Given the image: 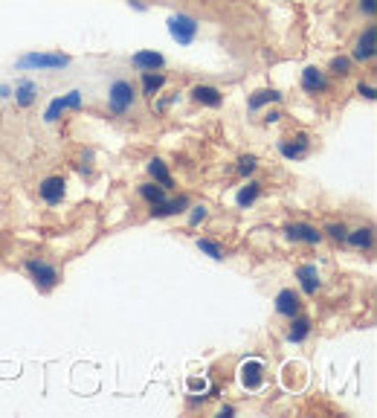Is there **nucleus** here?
I'll use <instances>...</instances> for the list:
<instances>
[{"label":"nucleus","instance_id":"obj_21","mask_svg":"<svg viewBox=\"0 0 377 418\" xmlns=\"http://www.w3.org/2000/svg\"><path fill=\"white\" fill-rule=\"evenodd\" d=\"M35 96H38V88L32 85V81H21V85L15 88V102L21 108H30L35 102Z\"/></svg>","mask_w":377,"mask_h":418},{"label":"nucleus","instance_id":"obj_7","mask_svg":"<svg viewBox=\"0 0 377 418\" xmlns=\"http://www.w3.org/2000/svg\"><path fill=\"white\" fill-rule=\"evenodd\" d=\"M299 308H302V299H299V294L293 288H285V290H278L276 294V314H282V317H296L299 314Z\"/></svg>","mask_w":377,"mask_h":418},{"label":"nucleus","instance_id":"obj_8","mask_svg":"<svg viewBox=\"0 0 377 418\" xmlns=\"http://www.w3.org/2000/svg\"><path fill=\"white\" fill-rule=\"evenodd\" d=\"M374 52H377V32H374V26H366L363 35L357 38V44H354V59L357 61H371Z\"/></svg>","mask_w":377,"mask_h":418},{"label":"nucleus","instance_id":"obj_27","mask_svg":"<svg viewBox=\"0 0 377 418\" xmlns=\"http://www.w3.org/2000/svg\"><path fill=\"white\" fill-rule=\"evenodd\" d=\"M256 163H258V160H256L253 155L241 157V163H238V175H244V177H247V175H253V172H256Z\"/></svg>","mask_w":377,"mask_h":418},{"label":"nucleus","instance_id":"obj_29","mask_svg":"<svg viewBox=\"0 0 377 418\" xmlns=\"http://www.w3.org/2000/svg\"><path fill=\"white\" fill-rule=\"evenodd\" d=\"M206 218V206L203 203H198V206H192V215H189V224L192 227H198L201 224V221Z\"/></svg>","mask_w":377,"mask_h":418},{"label":"nucleus","instance_id":"obj_34","mask_svg":"<svg viewBox=\"0 0 377 418\" xmlns=\"http://www.w3.org/2000/svg\"><path fill=\"white\" fill-rule=\"evenodd\" d=\"M221 415H235V407H221Z\"/></svg>","mask_w":377,"mask_h":418},{"label":"nucleus","instance_id":"obj_16","mask_svg":"<svg viewBox=\"0 0 377 418\" xmlns=\"http://www.w3.org/2000/svg\"><path fill=\"white\" fill-rule=\"evenodd\" d=\"M186 206H189V201H186V198L151 203V218H169V215H180V212H186Z\"/></svg>","mask_w":377,"mask_h":418},{"label":"nucleus","instance_id":"obj_5","mask_svg":"<svg viewBox=\"0 0 377 418\" xmlns=\"http://www.w3.org/2000/svg\"><path fill=\"white\" fill-rule=\"evenodd\" d=\"M18 64L21 67H38V70H59V67H67L70 59L61 52H30V55H23Z\"/></svg>","mask_w":377,"mask_h":418},{"label":"nucleus","instance_id":"obj_13","mask_svg":"<svg viewBox=\"0 0 377 418\" xmlns=\"http://www.w3.org/2000/svg\"><path fill=\"white\" fill-rule=\"evenodd\" d=\"M192 99L198 105H206V108H218L223 102V93L212 85H194L192 88Z\"/></svg>","mask_w":377,"mask_h":418},{"label":"nucleus","instance_id":"obj_12","mask_svg":"<svg viewBox=\"0 0 377 418\" xmlns=\"http://www.w3.org/2000/svg\"><path fill=\"white\" fill-rule=\"evenodd\" d=\"M41 198H44V203L55 206V203H61L64 201V180L61 177H47V180H41Z\"/></svg>","mask_w":377,"mask_h":418},{"label":"nucleus","instance_id":"obj_10","mask_svg":"<svg viewBox=\"0 0 377 418\" xmlns=\"http://www.w3.org/2000/svg\"><path fill=\"white\" fill-rule=\"evenodd\" d=\"M302 90H308V93L328 90V76L319 67H305L302 70Z\"/></svg>","mask_w":377,"mask_h":418},{"label":"nucleus","instance_id":"obj_14","mask_svg":"<svg viewBox=\"0 0 377 418\" xmlns=\"http://www.w3.org/2000/svg\"><path fill=\"white\" fill-rule=\"evenodd\" d=\"M296 279H299V285H302V290L308 297H314L316 290H319V270H316V264H302V268L296 270Z\"/></svg>","mask_w":377,"mask_h":418},{"label":"nucleus","instance_id":"obj_28","mask_svg":"<svg viewBox=\"0 0 377 418\" xmlns=\"http://www.w3.org/2000/svg\"><path fill=\"white\" fill-rule=\"evenodd\" d=\"M325 232L331 235L334 241H345V235H348V230H345L343 224H328V227H325Z\"/></svg>","mask_w":377,"mask_h":418},{"label":"nucleus","instance_id":"obj_6","mask_svg":"<svg viewBox=\"0 0 377 418\" xmlns=\"http://www.w3.org/2000/svg\"><path fill=\"white\" fill-rule=\"evenodd\" d=\"M79 108H81V93H79V90H70L67 96H59V99L50 102L44 119H47V122H55V119L64 114V110H79Z\"/></svg>","mask_w":377,"mask_h":418},{"label":"nucleus","instance_id":"obj_19","mask_svg":"<svg viewBox=\"0 0 377 418\" xmlns=\"http://www.w3.org/2000/svg\"><path fill=\"white\" fill-rule=\"evenodd\" d=\"M163 88H165V76L145 70V73H143V93H145V96H157Z\"/></svg>","mask_w":377,"mask_h":418},{"label":"nucleus","instance_id":"obj_15","mask_svg":"<svg viewBox=\"0 0 377 418\" xmlns=\"http://www.w3.org/2000/svg\"><path fill=\"white\" fill-rule=\"evenodd\" d=\"M131 64L145 73V70H160L165 64V59H163L160 52H154V50H139V52L131 55Z\"/></svg>","mask_w":377,"mask_h":418},{"label":"nucleus","instance_id":"obj_1","mask_svg":"<svg viewBox=\"0 0 377 418\" xmlns=\"http://www.w3.org/2000/svg\"><path fill=\"white\" fill-rule=\"evenodd\" d=\"M134 102H136V93H134L131 81L116 79L114 85L108 88V108H110V114H114V117L128 114V110L134 108Z\"/></svg>","mask_w":377,"mask_h":418},{"label":"nucleus","instance_id":"obj_33","mask_svg":"<svg viewBox=\"0 0 377 418\" xmlns=\"http://www.w3.org/2000/svg\"><path fill=\"white\" fill-rule=\"evenodd\" d=\"M276 119H278V110H270V114L264 117V122H267V125H270V122H276Z\"/></svg>","mask_w":377,"mask_h":418},{"label":"nucleus","instance_id":"obj_2","mask_svg":"<svg viewBox=\"0 0 377 418\" xmlns=\"http://www.w3.org/2000/svg\"><path fill=\"white\" fill-rule=\"evenodd\" d=\"M198 30H201L198 18L186 15V12H177V15L169 18V32H172V38L177 41V44H183V47H189L192 41L198 38Z\"/></svg>","mask_w":377,"mask_h":418},{"label":"nucleus","instance_id":"obj_22","mask_svg":"<svg viewBox=\"0 0 377 418\" xmlns=\"http://www.w3.org/2000/svg\"><path fill=\"white\" fill-rule=\"evenodd\" d=\"M345 241L351 244V247H357V250H369V247H371V230H369V227L351 230V232L345 235Z\"/></svg>","mask_w":377,"mask_h":418},{"label":"nucleus","instance_id":"obj_25","mask_svg":"<svg viewBox=\"0 0 377 418\" xmlns=\"http://www.w3.org/2000/svg\"><path fill=\"white\" fill-rule=\"evenodd\" d=\"M198 247L203 250V253H206L209 259H215V261H221V259H223V250H221L215 241H209V239H198Z\"/></svg>","mask_w":377,"mask_h":418},{"label":"nucleus","instance_id":"obj_18","mask_svg":"<svg viewBox=\"0 0 377 418\" xmlns=\"http://www.w3.org/2000/svg\"><path fill=\"white\" fill-rule=\"evenodd\" d=\"M148 175L154 177V183H160L163 189H172V183H174L172 175H169V169H165V163H163V160H157V157L148 163Z\"/></svg>","mask_w":377,"mask_h":418},{"label":"nucleus","instance_id":"obj_17","mask_svg":"<svg viewBox=\"0 0 377 418\" xmlns=\"http://www.w3.org/2000/svg\"><path fill=\"white\" fill-rule=\"evenodd\" d=\"M290 319H293V326L287 331V340L290 343H305L308 334H311V319H305V317H290Z\"/></svg>","mask_w":377,"mask_h":418},{"label":"nucleus","instance_id":"obj_31","mask_svg":"<svg viewBox=\"0 0 377 418\" xmlns=\"http://www.w3.org/2000/svg\"><path fill=\"white\" fill-rule=\"evenodd\" d=\"M189 386H192V389H201V392H206V386H209V384H206V378H192V381H189Z\"/></svg>","mask_w":377,"mask_h":418},{"label":"nucleus","instance_id":"obj_26","mask_svg":"<svg viewBox=\"0 0 377 418\" xmlns=\"http://www.w3.org/2000/svg\"><path fill=\"white\" fill-rule=\"evenodd\" d=\"M331 70H334L337 76H345L348 70H351V59H345V55H340V59H334V61H331Z\"/></svg>","mask_w":377,"mask_h":418},{"label":"nucleus","instance_id":"obj_30","mask_svg":"<svg viewBox=\"0 0 377 418\" xmlns=\"http://www.w3.org/2000/svg\"><path fill=\"white\" fill-rule=\"evenodd\" d=\"M357 93H360V96H366L369 102H374V85H360V88H357Z\"/></svg>","mask_w":377,"mask_h":418},{"label":"nucleus","instance_id":"obj_3","mask_svg":"<svg viewBox=\"0 0 377 418\" xmlns=\"http://www.w3.org/2000/svg\"><path fill=\"white\" fill-rule=\"evenodd\" d=\"M23 268H26V273H30L32 279H35V285L41 288V290H52L55 285L61 282V273L52 268V264H47V261H38V259H26L23 261Z\"/></svg>","mask_w":377,"mask_h":418},{"label":"nucleus","instance_id":"obj_11","mask_svg":"<svg viewBox=\"0 0 377 418\" xmlns=\"http://www.w3.org/2000/svg\"><path fill=\"white\" fill-rule=\"evenodd\" d=\"M285 235L290 241H302V244H319L323 241V232H319L316 227H311V224H290L285 230Z\"/></svg>","mask_w":377,"mask_h":418},{"label":"nucleus","instance_id":"obj_32","mask_svg":"<svg viewBox=\"0 0 377 418\" xmlns=\"http://www.w3.org/2000/svg\"><path fill=\"white\" fill-rule=\"evenodd\" d=\"M360 9L366 12L369 18H371V15H374V0H360Z\"/></svg>","mask_w":377,"mask_h":418},{"label":"nucleus","instance_id":"obj_23","mask_svg":"<svg viewBox=\"0 0 377 418\" xmlns=\"http://www.w3.org/2000/svg\"><path fill=\"white\" fill-rule=\"evenodd\" d=\"M258 195H261V183H256V180H253V183H247L238 192V198H235V201H238V206H249V203L258 201Z\"/></svg>","mask_w":377,"mask_h":418},{"label":"nucleus","instance_id":"obj_4","mask_svg":"<svg viewBox=\"0 0 377 418\" xmlns=\"http://www.w3.org/2000/svg\"><path fill=\"white\" fill-rule=\"evenodd\" d=\"M264 378H267V375H264V364H261V360H256V357L244 360L241 369H238V381H241L244 389H249V392L261 389V386H264Z\"/></svg>","mask_w":377,"mask_h":418},{"label":"nucleus","instance_id":"obj_24","mask_svg":"<svg viewBox=\"0 0 377 418\" xmlns=\"http://www.w3.org/2000/svg\"><path fill=\"white\" fill-rule=\"evenodd\" d=\"M139 195H143L148 203H160V201H165V189H163L160 183H143V186H139Z\"/></svg>","mask_w":377,"mask_h":418},{"label":"nucleus","instance_id":"obj_20","mask_svg":"<svg viewBox=\"0 0 377 418\" xmlns=\"http://www.w3.org/2000/svg\"><path fill=\"white\" fill-rule=\"evenodd\" d=\"M270 102H282V93L278 90H256L253 96H249V108L253 110H258V108H264V105H270Z\"/></svg>","mask_w":377,"mask_h":418},{"label":"nucleus","instance_id":"obj_9","mask_svg":"<svg viewBox=\"0 0 377 418\" xmlns=\"http://www.w3.org/2000/svg\"><path fill=\"white\" fill-rule=\"evenodd\" d=\"M278 151H282L285 160H302V157H308L311 137H308V134H296V137H293V143H278Z\"/></svg>","mask_w":377,"mask_h":418}]
</instances>
